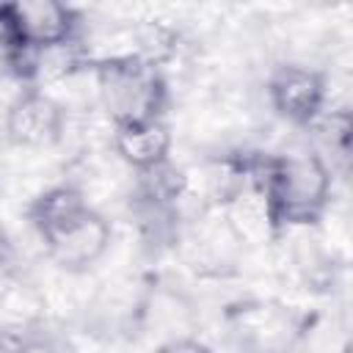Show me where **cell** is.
I'll list each match as a JSON object with an SVG mask.
<instances>
[{"instance_id": "cell-4", "label": "cell", "mask_w": 353, "mask_h": 353, "mask_svg": "<svg viewBox=\"0 0 353 353\" xmlns=\"http://www.w3.org/2000/svg\"><path fill=\"white\" fill-rule=\"evenodd\" d=\"M0 14L17 39V44L30 52H47L58 50L74 41L80 17L72 6L55 3V0H19V3H3Z\"/></svg>"}, {"instance_id": "cell-2", "label": "cell", "mask_w": 353, "mask_h": 353, "mask_svg": "<svg viewBox=\"0 0 353 353\" xmlns=\"http://www.w3.org/2000/svg\"><path fill=\"white\" fill-rule=\"evenodd\" d=\"M265 212L276 226H309L331 204V168L320 154H276L262 171Z\"/></svg>"}, {"instance_id": "cell-9", "label": "cell", "mask_w": 353, "mask_h": 353, "mask_svg": "<svg viewBox=\"0 0 353 353\" xmlns=\"http://www.w3.org/2000/svg\"><path fill=\"white\" fill-rule=\"evenodd\" d=\"M154 353H212L204 342L199 339H190V336H179V339H168L163 342Z\"/></svg>"}, {"instance_id": "cell-6", "label": "cell", "mask_w": 353, "mask_h": 353, "mask_svg": "<svg viewBox=\"0 0 353 353\" xmlns=\"http://www.w3.org/2000/svg\"><path fill=\"white\" fill-rule=\"evenodd\" d=\"M66 132V108L39 91H19L6 108V138L22 149H47L55 146Z\"/></svg>"}, {"instance_id": "cell-8", "label": "cell", "mask_w": 353, "mask_h": 353, "mask_svg": "<svg viewBox=\"0 0 353 353\" xmlns=\"http://www.w3.org/2000/svg\"><path fill=\"white\" fill-rule=\"evenodd\" d=\"M0 353H66V347L44 331L0 325Z\"/></svg>"}, {"instance_id": "cell-5", "label": "cell", "mask_w": 353, "mask_h": 353, "mask_svg": "<svg viewBox=\"0 0 353 353\" xmlns=\"http://www.w3.org/2000/svg\"><path fill=\"white\" fill-rule=\"evenodd\" d=\"M268 102L279 119L292 127H314L328 102V80L323 72L301 63H281L268 77Z\"/></svg>"}, {"instance_id": "cell-7", "label": "cell", "mask_w": 353, "mask_h": 353, "mask_svg": "<svg viewBox=\"0 0 353 353\" xmlns=\"http://www.w3.org/2000/svg\"><path fill=\"white\" fill-rule=\"evenodd\" d=\"M113 152L138 174H157L168 165L171 154V130L165 119H149V121H127L113 124L110 132Z\"/></svg>"}, {"instance_id": "cell-1", "label": "cell", "mask_w": 353, "mask_h": 353, "mask_svg": "<svg viewBox=\"0 0 353 353\" xmlns=\"http://www.w3.org/2000/svg\"><path fill=\"white\" fill-rule=\"evenodd\" d=\"M28 221L44 254L66 273L91 270L110 248V221L88 204L80 188L52 185L28 204Z\"/></svg>"}, {"instance_id": "cell-3", "label": "cell", "mask_w": 353, "mask_h": 353, "mask_svg": "<svg viewBox=\"0 0 353 353\" xmlns=\"http://www.w3.org/2000/svg\"><path fill=\"white\" fill-rule=\"evenodd\" d=\"M97 97L113 124L163 119L168 83L160 66L138 52L108 55L94 61Z\"/></svg>"}]
</instances>
